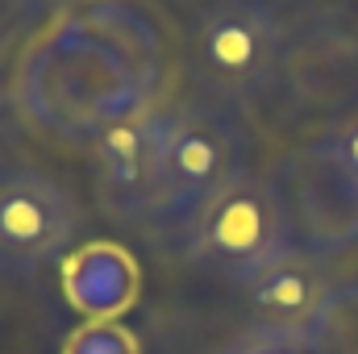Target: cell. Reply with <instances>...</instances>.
<instances>
[{"instance_id": "6da1fadb", "label": "cell", "mask_w": 358, "mask_h": 354, "mask_svg": "<svg viewBox=\"0 0 358 354\" xmlns=\"http://www.w3.org/2000/svg\"><path fill=\"white\" fill-rule=\"evenodd\" d=\"M292 246V221L279 200V187L275 179H263L255 171L234 176L183 225L187 263L238 288L275 259H283Z\"/></svg>"}, {"instance_id": "52a82bcc", "label": "cell", "mask_w": 358, "mask_h": 354, "mask_svg": "<svg viewBox=\"0 0 358 354\" xmlns=\"http://www.w3.org/2000/svg\"><path fill=\"white\" fill-rule=\"evenodd\" d=\"M338 279L321 255L292 246L283 259L263 267L242 283V296L255 313V325H275V330H317L321 313L334 300Z\"/></svg>"}, {"instance_id": "ba28073f", "label": "cell", "mask_w": 358, "mask_h": 354, "mask_svg": "<svg viewBox=\"0 0 358 354\" xmlns=\"http://www.w3.org/2000/svg\"><path fill=\"white\" fill-rule=\"evenodd\" d=\"M63 279H67L76 309H84L96 321L113 317L121 304L134 300V263L117 246H88L71 255Z\"/></svg>"}, {"instance_id": "7c38bea8", "label": "cell", "mask_w": 358, "mask_h": 354, "mask_svg": "<svg viewBox=\"0 0 358 354\" xmlns=\"http://www.w3.org/2000/svg\"><path fill=\"white\" fill-rule=\"evenodd\" d=\"M329 150H334V159L350 171V176L358 179V117H350V121H342L329 138H321Z\"/></svg>"}, {"instance_id": "8992f818", "label": "cell", "mask_w": 358, "mask_h": 354, "mask_svg": "<svg viewBox=\"0 0 358 354\" xmlns=\"http://www.w3.org/2000/svg\"><path fill=\"white\" fill-rule=\"evenodd\" d=\"M96 171L113 213L150 221L163 179V113L108 121L96 134Z\"/></svg>"}, {"instance_id": "3957f363", "label": "cell", "mask_w": 358, "mask_h": 354, "mask_svg": "<svg viewBox=\"0 0 358 354\" xmlns=\"http://www.w3.org/2000/svg\"><path fill=\"white\" fill-rule=\"evenodd\" d=\"M283 59V25L263 0H217L196 17L192 71L217 96L246 100L263 92Z\"/></svg>"}, {"instance_id": "4fadbf2b", "label": "cell", "mask_w": 358, "mask_h": 354, "mask_svg": "<svg viewBox=\"0 0 358 354\" xmlns=\"http://www.w3.org/2000/svg\"><path fill=\"white\" fill-rule=\"evenodd\" d=\"M0 275H4V263H0Z\"/></svg>"}, {"instance_id": "9c48e42d", "label": "cell", "mask_w": 358, "mask_h": 354, "mask_svg": "<svg viewBox=\"0 0 358 354\" xmlns=\"http://www.w3.org/2000/svg\"><path fill=\"white\" fill-rule=\"evenodd\" d=\"M313 334L325 354H358V279L334 288V300Z\"/></svg>"}, {"instance_id": "7a4b0ae2", "label": "cell", "mask_w": 358, "mask_h": 354, "mask_svg": "<svg viewBox=\"0 0 358 354\" xmlns=\"http://www.w3.org/2000/svg\"><path fill=\"white\" fill-rule=\"evenodd\" d=\"M246 171V142L229 113L213 104H179L163 113V179L150 221L183 229L196 208Z\"/></svg>"}, {"instance_id": "8fae6325", "label": "cell", "mask_w": 358, "mask_h": 354, "mask_svg": "<svg viewBox=\"0 0 358 354\" xmlns=\"http://www.w3.org/2000/svg\"><path fill=\"white\" fill-rule=\"evenodd\" d=\"M67 354H138V346H134V334H125L121 325H113V321H92V325H84V330L71 334Z\"/></svg>"}, {"instance_id": "5b68a950", "label": "cell", "mask_w": 358, "mask_h": 354, "mask_svg": "<svg viewBox=\"0 0 358 354\" xmlns=\"http://www.w3.org/2000/svg\"><path fill=\"white\" fill-rule=\"evenodd\" d=\"M80 234V204L42 171H0V263L34 275L59 263Z\"/></svg>"}, {"instance_id": "277c9868", "label": "cell", "mask_w": 358, "mask_h": 354, "mask_svg": "<svg viewBox=\"0 0 358 354\" xmlns=\"http://www.w3.org/2000/svg\"><path fill=\"white\" fill-rule=\"evenodd\" d=\"M292 221V242L313 255H338L358 242V179L334 159L325 142L304 146L275 179Z\"/></svg>"}, {"instance_id": "30bf717a", "label": "cell", "mask_w": 358, "mask_h": 354, "mask_svg": "<svg viewBox=\"0 0 358 354\" xmlns=\"http://www.w3.org/2000/svg\"><path fill=\"white\" fill-rule=\"evenodd\" d=\"M217 354H325L313 330H275V325H250L242 330L225 351Z\"/></svg>"}]
</instances>
